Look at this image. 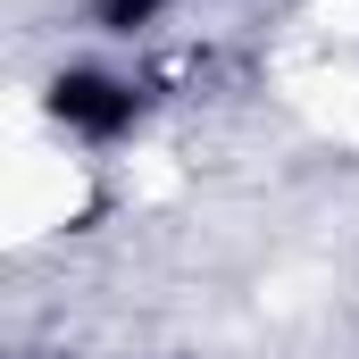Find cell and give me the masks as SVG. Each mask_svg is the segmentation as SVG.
<instances>
[{
	"instance_id": "cell-2",
	"label": "cell",
	"mask_w": 359,
	"mask_h": 359,
	"mask_svg": "<svg viewBox=\"0 0 359 359\" xmlns=\"http://www.w3.org/2000/svg\"><path fill=\"white\" fill-rule=\"evenodd\" d=\"M176 0H92V25L100 34H142V25H159Z\"/></svg>"
},
{
	"instance_id": "cell-1",
	"label": "cell",
	"mask_w": 359,
	"mask_h": 359,
	"mask_svg": "<svg viewBox=\"0 0 359 359\" xmlns=\"http://www.w3.org/2000/svg\"><path fill=\"white\" fill-rule=\"evenodd\" d=\"M50 117L84 142H117L142 117V92L126 76H100V67H67V76H50Z\"/></svg>"
}]
</instances>
